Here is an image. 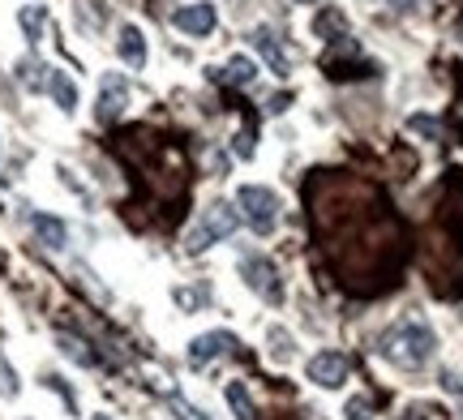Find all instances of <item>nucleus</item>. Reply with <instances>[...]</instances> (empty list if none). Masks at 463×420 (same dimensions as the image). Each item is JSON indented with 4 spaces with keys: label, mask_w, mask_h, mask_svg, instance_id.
<instances>
[{
    "label": "nucleus",
    "mask_w": 463,
    "mask_h": 420,
    "mask_svg": "<svg viewBox=\"0 0 463 420\" xmlns=\"http://www.w3.org/2000/svg\"><path fill=\"white\" fill-rule=\"evenodd\" d=\"M382 352L391 356L399 369H420V365H430L433 352H438V335H433L430 322L403 318V322H395V326L386 331Z\"/></svg>",
    "instance_id": "1"
},
{
    "label": "nucleus",
    "mask_w": 463,
    "mask_h": 420,
    "mask_svg": "<svg viewBox=\"0 0 463 420\" xmlns=\"http://www.w3.org/2000/svg\"><path fill=\"white\" fill-rule=\"evenodd\" d=\"M232 206L241 210V219H245L258 236H270L275 228H279L283 198L270 185H262V181H249V185L236 189V202H232Z\"/></svg>",
    "instance_id": "2"
},
{
    "label": "nucleus",
    "mask_w": 463,
    "mask_h": 420,
    "mask_svg": "<svg viewBox=\"0 0 463 420\" xmlns=\"http://www.w3.org/2000/svg\"><path fill=\"white\" fill-rule=\"evenodd\" d=\"M236 223H241V210L228 202H211L206 210H198V219L189 223V232H184V253H206L211 245L219 240H228L236 232Z\"/></svg>",
    "instance_id": "3"
},
{
    "label": "nucleus",
    "mask_w": 463,
    "mask_h": 420,
    "mask_svg": "<svg viewBox=\"0 0 463 420\" xmlns=\"http://www.w3.org/2000/svg\"><path fill=\"white\" fill-rule=\"evenodd\" d=\"M172 26H176L184 39H211L219 26V9L211 0H189V5H181V9L172 14Z\"/></svg>",
    "instance_id": "4"
},
{
    "label": "nucleus",
    "mask_w": 463,
    "mask_h": 420,
    "mask_svg": "<svg viewBox=\"0 0 463 420\" xmlns=\"http://www.w3.org/2000/svg\"><path fill=\"white\" fill-rule=\"evenodd\" d=\"M236 275L245 279L249 292H258V296H266V301H279V270H275L270 257H262V253H245L241 266H236Z\"/></svg>",
    "instance_id": "5"
},
{
    "label": "nucleus",
    "mask_w": 463,
    "mask_h": 420,
    "mask_svg": "<svg viewBox=\"0 0 463 420\" xmlns=\"http://www.w3.org/2000/svg\"><path fill=\"white\" fill-rule=\"evenodd\" d=\"M125 107H129V82H125V73H103L99 99H95V120L112 125V120L125 117Z\"/></svg>",
    "instance_id": "6"
},
{
    "label": "nucleus",
    "mask_w": 463,
    "mask_h": 420,
    "mask_svg": "<svg viewBox=\"0 0 463 420\" xmlns=\"http://www.w3.org/2000/svg\"><path fill=\"white\" fill-rule=\"evenodd\" d=\"M305 378H309L317 390H339L347 382V356L335 352V348H322V352L305 365Z\"/></svg>",
    "instance_id": "7"
},
{
    "label": "nucleus",
    "mask_w": 463,
    "mask_h": 420,
    "mask_svg": "<svg viewBox=\"0 0 463 420\" xmlns=\"http://www.w3.org/2000/svg\"><path fill=\"white\" fill-rule=\"evenodd\" d=\"M249 43H253V51H258L266 65H270V73H275V78H292V56H288V48H283V34L279 31H270V26H253Z\"/></svg>",
    "instance_id": "8"
},
{
    "label": "nucleus",
    "mask_w": 463,
    "mask_h": 420,
    "mask_svg": "<svg viewBox=\"0 0 463 420\" xmlns=\"http://www.w3.org/2000/svg\"><path fill=\"white\" fill-rule=\"evenodd\" d=\"M232 348H236V339H232L228 331H206V335H198L194 343H189V352L184 356H189L194 369H206L211 360H219V356L232 352Z\"/></svg>",
    "instance_id": "9"
},
{
    "label": "nucleus",
    "mask_w": 463,
    "mask_h": 420,
    "mask_svg": "<svg viewBox=\"0 0 463 420\" xmlns=\"http://www.w3.org/2000/svg\"><path fill=\"white\" fill-rule=\"evenodd\" d=\"M116 56H120L129 69H146L150 48H146V34H142V26L125 22V26L116 31Z\"/></svg>",
    "instance_id": "10"
},
{
    "label": "nucleus",
    "mask_w": 463,
    "mask_h": 420,
    "mask_svg": "<svg viewBox=\"0 0 463 420\" xmlns=\"http://www.w3.org/2000/svg\"><path fill=\"white\" fill-rule=\"evenodd\" d=\"M43 95H48L65 117H73L78 112V103H82V95H78V82L69 78L65 69H48V86H43Z\"/></svg>",
    "instance_id": "11"
},
{
    "label": "nucleus",
    "mask_w": 463,
    "mask_h": 420,
    "mask_svg": "<svg viewBox=\"0 0 463 420\" xmlns=\"http://www.w3.org/2000/svg\"><path fill=\"white\" fill-rule=\"evenodd\" d=\"M17 31H22V39H26L31 48H39V43H43V31H48V9H43V5H22V9H17Z\"/></svg>",
    "instance_id": "12"
},
{
    "label": "nucleus",
    "mask_w": 463,
    "mask_h": 420,
    "mask_svg": "<svg viewBox=\"0 0 463 420\" xmlns=\"http://www.w3.org/2000/svg\"><path fill=\"white\" fill-rule=\"evenodd\" d=\"M258 73H262V69H258L253 56H228L223 69H219V78H223L228 86H253L258 82Z\"/></svg>",
    "instance_id": "13"
},
{
    "label": "nucleus",
    "mask_w": 463,
    "mask_h": 420,
    "mask_svg": "<svg viewBox=\"0 0 463 420\" xmlns=\"http://www.w3.org/2000/svg\"><path fill=\"white\" fill-rule=\"evenodd\" d=\"M34 236L48 245V249H65L69 245V223L56 215H34Z\"/></svg>",
    "instance_id": "14"
},
{
    "label": "nucleus",
    "mask_w": 463,
    "mask_h": 420,
    "mask_svg": "<svg viewBox=\"0 0 463 420\" xmlns=\"http://www.w3.org/2000/svg\"><path fill=\"white\" fill-rule=\"evenodd\" d=\"M314 34H322L326 43H339V39H352V34H347V17L339 14V9H322V14L314 17Z\"/></svg>",
    "instance_id": "15"
},
{
    "label": "nucleus",
    "mask_w": 463,
    "mask_h": 420,
    "mask_svg": "<svg viewBox=\"0 0 463 420\" xmlns=\"http://www.w3.org/2000/svg\"><path fill=\"white\" fill-rule=\"evenodd\" d=\"M223 399L232 404L236 420H258V412H253V399H249L245 382H228V387H223Z\"/></svg>",
    "instance_id": "16"
},
{
    "label": "nucleus",
    "mask_w": 463,
    "mask_h": 420,
    "mask_svg": "<svg viewBox=\"0 0 463 420\" xmlns=\"http://www.w3.org/2000/svg\"><path fill=\"white\" fill-rule=\"evenodd\" d=\"M48 69L52 65H39L34 56H26V61H17V82L26 86V90H43L48 86Z\"/></svg>",
    "instance_id": "17"
},
{
    "label": "nucleus",
    "mask_w": 463,
    "mask_h": 420,
    "mask_svg": "<svg viewBox=\"0 0 463 420\" xmlns=\"http://www.w3.org/2000/svg\"><path fill=\"white\" fill-rule=\"evenodd\" d=\"M56 348L69 356V360H78L82 369H90L95 365V352H86V343L82 339H73V335H56Z\"/></svg>",
    "instance_id": "18"
},
{
    "label": "nucleus",
    "mask_w": 463,
    "mask_h": 420,
    "mask_svg": "<svg viewBox=\"0 0 463 420\" xmlns=\"http://www.w3.org/2000/svg\"><path fill=\"white\" fill-rule=\"evenodd\" d=\"M408 134H420L425 142H438V137H442V125L433 117H425V112H412V117H408Z\"/></svg>",
    "instance_id": "19"
},
{
    "label": "nucleus",
    "mask_w": 463,
    "mask_h": 420,
    "mask_svg": "<svg viewBox=\"0 0 463 420\" xmlns=\"http://www.w3.org/2000/svg\"><path fill=\"white\" fill-rule=\"evenodd\" d=\"M266 339H270V343H275V348H270V356H275V360H292V335H288V331H283V326H270V331H266Z\"/></svg>",
    "instance_id": "20"
},
{
    "label": "nucleus",
    "mask_w": 463,
    "mask_h": 420,
    "mask_svg": "<svg viewBox=\"0 0 463 420\" xmlns=\"http://www.w3.org/2000/svg\"><path fill=\"white\" fill-rule=\"evenodd\" d=\"M17 390H22V382H17L14 365L0 356V399H17Z\"/></svg>",
    "instance_id": "21"
},
{
    "label": "nucleus",
    "mask_w": 463,
    "mask_h": 420,
    "mask_svg": "<svg viewBox=\"0 0 463 420\" xmlns=\"http://www.w3.org/2000/svg\"><path fill=\"white\" fill-rule=\"evenodd\" d=\"M438 382H442V390H447V395H455V399L463 404V373L459 369H442V373H438Z\"/></svg>",
    "instance_id": "22"
},
{
    "label": "nucleus",
    "mask_w": 463,
    "mask_h": 420,
    "mask_svg": "<svg viewBox=\"0 0 463 420\" xmlns=\"http://www.w3.org/2000/svg\"><path fill=\"white\" fill-rule=\"evenodd\" d=\"M344 420H373L369 416V399H352V404L344 407Z\"/></svg>",
    "instance_id": "23"
},
{
    "label": "nucleus",
    "mask_w": 463,
    "mask_h": 420,
    "mask_svg": "<svg viewBox=\"0 0 463 420\" xmlns=\"http://www.w3.org/2000/svg\"><path fill=\"white\" fill-rule=\"evenodd\" d=\"M232 151L241 154V159H253V137H249V134H236V137H232Z\"/></svg>",
    "instance_id": "24"
},
{
    "label": "nucleus",
    "mask_w": 463,
    "mask_h": 420,
    "mask_svg": "<svg viewBox=\"0 0 463 420\" xmlns=\"http://www.w3.org/2000/svg\"><path fill=\"white\" fill-rule=\"evenodd\" d=\"M382 5H391V9H399V14H412L420 0H382Z\"/></svg>",
    "instance_id": "25"
},
{
    "label": "nucleus",
    "mask_w": 463,
    "mask_h": 420,
    "mask_svg": "<svg viewBox=\"0 0 463 420\" xmlns=\"http://www.w3.org/2000/svg\"><path fill=\"white\" fill-rule=\"evenodd\" d=\"M90 420H112V416H103V412H99V416H90Z\"/></svg>",
    "instance_id": "26"
},
{
    "label": "nucleus",
    "mask_w": 463,
    "mask_h": 420,
    "mask_svg": "<svg viewBox=\"0 0 463 420\" xmlns=\"http://www.w3.org/2000/svg\"><path fill=\"white\" fill-rule=\"evenodd\" d=\"M300 5H317V0H300Z\"/></svg>",
    "instance_id": "27"
}]
</instances>
